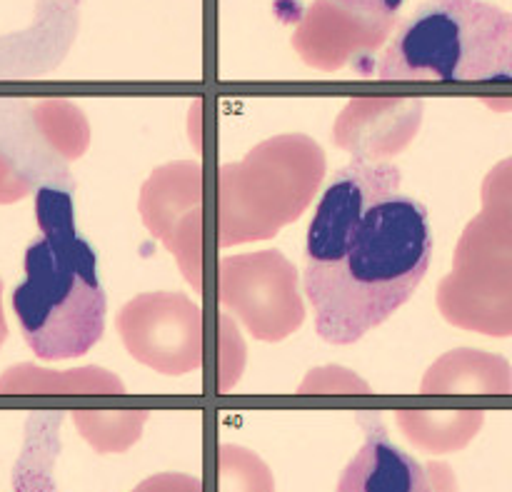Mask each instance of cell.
<instances>
[{
  "label": "cell",
  "mask_w": 512,
  "mask_h": 492,
  "mask_svg": "<svg viewBox=\"0 0 512 492\" xmlns=\"http://www.w3.org/2000/svg\"><path fill=\"white\" fill-rule=\"evenodd\" d=\"M73 183H43L35 215L43 230L25 250V278L13 290V313L40 360L85 355L105 328V293L95 253L73 225Z\"/></svg>",
  "instance_id": "cell-2"
},
{
  "label": "cell",
  "mask_w": 512,
  "mask_h": 492,
  "mask_svg": "<svg viewBox=\"0 0 512 492\" xmlns=\"http://www.w3.org/2000/svg\"><path fill=\"white\" fill-rule=\"evenodd\" d=\"M338 492H433V485L418 460L395 448L378 428L350 460Z\"/></svg>",
  "instance_id": "cell-6"
},
{
  "label": "cell",
  "mask_w": 512,
  "mask_h": 492,
  "mask_svg": "<svg viewBox=\"0 0 512 492\" xmlns=\"http://www.w3.org/2000/svg\"><path fill=\"white\" fill-rule=\"evenodd\" d=\"M343 8L355 10V13L375 15V18H393L403 0H335Z\"/></svg>",
  "instance_id": "cell-9"
},
{
  "label": "cell",
  "mask_w": 512,
  "mask_h": 492,
  "mask_svg": "<svg viewBox=\"0 0 512 492\" xmlns=\"http://www.w3.org/2000/svg\"><path fill=\"white\" fill-rule=\"evenodd\" d=\"M133 492H203V485L190 475L163 473L143 480L138 488H133Z\"/></svg>",
  "instance_id": "cell-8"
},
{
  "label": "cell",
  "mask_w": 512,
  "mask_h": 492,
  "mask_svg": "<svg viewBox=\"0 0 512 492\" xmlns=\"http://www.w3.org/2000/svg\"><path fill=\"white\" fill-rule=\"evenodd\" d=\"M5 338V328H3V320H0V340Z\"/></svg>",
  "instance_id": "cell-11"
},
{
  "label": "cell",
  "mask_w": 512,
  "mask_h": 492,
  "mask_svg": "<svg viewBox=\"0 0 512 492\" xmlns=\"http://www.w3.org/2000/svg\"><path fill=\"white\" fill-rule=\"evenodd\" d=\"M393 18L355 13L335 0H315L293 35V45L308 65L338 70L360 53H373L388 38Z\"/></svg>",
  "instance_id": "cell-5"
},
{
  "label": "cell",
  "mask_w": 512,
  "mask_h": 492,
  "mask_svg": "<svg viewBox=\"0 0 512 492\" xmlns=\"http://www.w3.org/2000/svg\"><path fill=\"white\" fill-rule=\"evenodd\" d=\"M430 475H433V492H458L455 490V478L450 475L448 465H430Z\"/></svg>",
  "instance_id": "cell-10"
},
{
  "label": "cell",
  "mask_w": 512,
  "mask_h": 492,
  "mask_svg": "<svg viewBox=\"0 0 512 492\" xmlns=\"http://www.w3.org/2000/svg\"><path fill=\"white\" fill-rule=\"evenodd\" d=\"M512 18L483 0H428L398 30L383 80H510Z\"/></svg>",
  "instance_id": "cell-3"
},
{
  "label": "cell",
  "mask_w": 512,
  "mask_h": 492,
  "mask_svg": "<svg viewBox=\"0 0 512 492\" xmlns=\"http://www.w3.org/2000/svg\"><path fill=\"white\" fill-rule=\"evenodd\" d=\"M398 185L393 165L358 158L320 200L305 243V293L328 343L350 345L378 328L428 273V210Z\"/></svg>",
  "instance_id": "cell-1"
},
{
  "label": "cell",
  "mask_w": 512,
  "mask_h": 492,
  "mask_svg": "<svg viewBox=\"0 0 512 492\" xmlns=\"http://www.w3.org/2000/svg\"><path fill=\"white\" fill-rule=\"evenodd\" d=\"M118 328L128 353L160 373L183 375L200 365V310L185 295H143L125 305Z\"/></svg>",
  "instance_id": "cell-4"
},
{
  "label": "cell",
  "mask_w": 512,
  "mask_h": 492,
  "mask_svg": "<svg viewBox=\"0 0 512 492\" xmlns=\"http://www.w3.org/2000/svg\"><path fill=\"white\" fill-rule=\"evenodd\" d=\"M218 465V492H273L270 470L238 445H220Z\"/></svg>",
  "instance_id": "cell-7"
}]
</instances>
